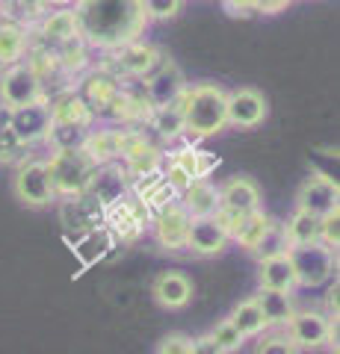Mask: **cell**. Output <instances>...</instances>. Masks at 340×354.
I'll return each mask as SVG.
<instances>
[{
	"label": "cell",
	"mask_w": 340,
	"mask_h": 354,
	"mask_svg": "<svg viewBox=\"0 0 340 354\" xmlns=\"http://www.w3.org/2000/svg\"><path fill=\"white\" fill-rule=\"evenodd\" d=\"M127 171L122 162H109V165H98L92 180H89V189H86V195H92L98 204H101L104 209L109 204L122 201L125 198V189H127Z\"/></svg>",
	"instance_id": "obj_22"
},
{
	"label": "cell",
	"mask_w": 340,
	"mask_h": 354,
	"mask_svg": "<svg viewBox=\"0 0 340 354\" xmlns=\"http://www.w3.org/2000/svg\"><path fill=\"white\" fill-rule=\"evenodd\" d=\"M325 316L337 319V283L328 290V298H325Z\"/></svg>",
	"instance_id": "obj_46"
},
{
	"label": "cell",
	"mask_w": 340,
	"mask_h": 354,
	"mask_svg": "<svg viewBox=\"0 0 340 354\" xmlns=\"http://www.w3.org/2000/svg\"><path fill=\"white\" fill-rule=\"evenodd\" d=\"M9 130L21 148H33L39 142L48 139L51 133V109H48V101L42 104H30V106H18V109H9V118H6Z\"/></svg>",
	"instance_id": "obj_10"
},
{
	"label": "cell",
	"mask_w": 340,
	"mask_h": 354,
	"mask_svg": "<svg viewBox=\"0 0 340 354\" xmlns=\"http://www.w3.org/2000/svg\"><path fill=\"white\" fill-rule=\"evenodd\" d=\"M48 162L51 171V183L57 198H74V195H86L89 189V180L95 174L92 160L86 157L80 148H69V151H53Z\"/></svg>",
	"instance_id": "obj_3"
},
{
	"label": "cell",
	"mask_w": 340,
	"mask_h": 354,
	"mask_svg": "<svg viewBox=\"0 0 340 354\" xmlns=\"http://www.w3.org/2000/svg\"><path fill=\"white\" fill-rule=\"evenodd\" d=\"M57 57H60L62 71L69 74L71 83L92 68V48H89V44H86L80 36H74V39H69L65 44H60V48H57Z\"/></svg>",
	"instance_id": "obj_27"
},
{
	"label": "cell",
	"mask_w": 340,
	"mask_h": 354,
	"mask_svg": "<svg viewBox=\"0 0 340 354\" xmlns=\"http://www.w3.org/2000/svg\"><path fill=\"white\" fill-rule=\"evenodd\" d=\"M328 354H340V351H337V346H332V351H328Z\"/></svg>",
	"instance_id": "obj_48"
},
{
	"label": "cell",
	"mask_w": 340,
	"mask_h": 354,
	"mask_svg": "<svg viewBox=\"0 0 340 354\" xmlns=\"http://www.w3.org/2000/svg\"><path fill=\"white\" fill-rule=\"evenodd\" d=\"M287 254L296 274V290H320L332 283L337 272V251L325 248L323 242H311V245L290 248Z\"/></svg>",
	"instance_id": "obj_4"
},
{
	"label": "cell",
	"mask_w": 340,
	"mask_h": 354,
	"mask_svg": "<svg viewBox=\"0 0 340 354\" xmlns=\"http://www.w3.org/2000/svg\"><path fill=\"white\" fill-rule=\"evenodd\" d=\"M74 36H78V24H74L71 9H51L36 27H30V44H42L51 50H57Z\"/></svg>",
	"instance_id": "obj_18"
},
{
	"label": "cell",
	"mask_w": 340,
	"mask_h": 354,
	"mask_svg": "<svg viewBox=\"0 0 340 354\" xmlns=\"http://www.w3.org/2000/svg\"><path fill=\"white\" fill-rule=\"evenodd\" d=\"M228 127L237 130H255L260 127L269 115V101L263 97V92L251 86H240L234 92H228Z\"/></svg>",
	"instance_id": "obj_12"
},
{
	"label": "cell",
	"mask_w": 340,
	"mask_h": 354,
	"mask_svg": "<svg viewBox=\"0 0 340 354\" xmlns=\"http://www.w3.org/2000/svg\"><path fill=\"white\" fill-rule=\"evenodd\" d=\"M231 239L222 227L213 221V216L207 218H190V230H186V251H193L195 257H219L225 254Z\"/></svg>",
	"instance_id": "obj_20"
},
{
	"label": "cell",
	"mask_w": 340,
	"mask_h": 354,
	"mask_svg": "<svg viewBox=\"0 0 340 354\" xmlns=\"http://www.w3.org/2000/svg\"><path fill=\"white\" fill-rule=\"evenodd\" d=\"M12 192L18 198V204H24L30 209L51 207L53 201H57V192H53V183H51L48 162L42 157L21 160L15 174H12Z\"/></svg>",
	"instance_id": "obj_6"
},
{
	"label": "cell",
	"mask_w": 340,
	"mask_h": 354,
	"mask_svg": "<svg viewBox=\"0 0 340 354\" xmlns=\"http://www.w3.org/2000/svg\"><path fill=\"white\" fill-rule=\"evenodd\" d=\"M125 139H127V127H101V130H89L83 139L80 151L92 160V165H109V162H122V151H125Z\"/></svg>",
	"instance_id": "obj_17"
},
{
	"label": "cell",
	"mask_w": 340,
	"mask_h": 354,
	"mask_svg": "<svg viewBox=\"0 0 340 354\" xmlns=\"http://www.w3.org/2000/svg\"><path fill=\"white\" fill-rule=\"evenodd\" d=\"M184 3H186V0H142L148 21H169V18H178L181 9H184Z\"/></svg>",
	"instance_id": "obj_37"
},
{
	"label": "cell",
	"mask_w": 340,
	"mask_h": 354,
	"mask_svg": "<svg viewBox=\"0 0 340 354\" xmlns=\"http://www.w3.org/2000/svg\"><path fill=\"white\" fill-rule=\"evenodd\" d=\"M0 71H3V65H0Z\"/></svg>",
	"instance_id": "obj_49"
},
{
	"label": "cell",
	"mask_w": 340,
	"mask_h": 354,
	"mask_svg": "<svg viewBox=\"0 0 340 354\" xmlns=\"http://www.w3.org/2000/svg\"><path fill=\"white\" fill-rule=\"evenodd\" d=\"M272 225V216L269 213H263V209H258V213H249L243 218V225L237 227V234L231 236V242H237L243 251L249 254H255V248L260 245V239L267 236V230Z\"/></svg>",
	"instance_id": "obj_32"
},
{
	"label": "cell",
	"mask_w": 340,
	"mask_h": 354,
	"mask_svg": "<svg viewBox=\"0 0 340 354\" xmlns=\"http://www.w3.org/2000/svg\"><path fill=\"white\" fill-rule=\"evenodd\" d=\"M260 307L263 319H267L269 328H284L287 325V319L296 313V304H293V292H276V290H260L251 295Z\"/></svg>",
	"instance_id": "obj_25"
},
{
	"label": "cell",
	"mask_w": 340,
	"mask_h": 354,
	"mask_svg": "<svg viewBox=\"0 0 340 354\" xmlns=\"http://www.w3.org/2000/svg\"><path fill=\"white\" fill-rule=\"evenodd\" d=\"M293 3V0H258V6H255V12H260V15H278V12H284Z\"/></svg>",
	"instance_id": "obj_45"
},
{
	"label": "cell",
	"mask_w": 340,
	"mask_h": 354,
	"mask_svg": "<svg viewBox=\"0 0 340 354\" xmlns=\"http://www.w3.org/2000/svg\"><path fill=\"white\" fill-rule=\"evenodd\" d=\"M337 198H340V189L334 177H328L325 171H311L302 180L299 189H296V209L320 218L337 209Z\"/></svg>",
	"instance_id": "obj_11"
},
{
	"label": "cell",
	"mask_w": 340,
	"mask_h": 354,
	"mask_svg": "<svg viewBox=\"0 0 340 354\" xmlns=\"http://www.w3.org/2000/svg\"><path fill=\"white\" fill-rule=\"evenodd\" d=\"M0 24H3V18H0Z\"/></svg>",
	"instance_id": "obj_50"
},
{
	"label": "cell",
	"mask_w": 340,
	"mask_h": 354,
	"mask_svg": "<svg viewBox=\"0 0 340 354\" xmlns=\"http://www.w3.org/2000/svg\"><path fill=\"white\" fill-rule=\"evenodd\" d=\"M222 6H225L228 15L240 18V15H251V12H255L258 0H222Z\"/></svg>",
	"instance_id": "obj_44"
},
{
	"label": "cell",
	"mask_w": 340,
	"mask_h": 354,
	"mask_svg": "<svg viewBox=\"0 0 340 354\" xmlns=\"http://www.w3.org/2000/svg\"><path fill=\"white\" fill-rule=\"evenodd\" d=\"M178 106L184 115L186 139H211L228 127V92L219 83L202 80L195 86H186L178 97Z\"/></svg>",
	"instance_id": "obj_2"
},
{
	"label": "cell",
	"mask_w": 340,
	"mask_h": 354,
	"mask_svg": "<svg viewBox=\"0 0 340 354\" xmlns=\"http://www.w3.org/2000/svg\"><path fill=\"white\" fill-rule=\"evenodd\" d=\"M211 337H213V342H216V346L219 348H222L225 354H231V351H240V348H243V337H240V330L231 325V319H219V322L213 325V330H211Z\"/></svg>",
	"instance_id": "obj_36"
},
{
	"label": "cell",
	"mask_w": 340,
	"mask_h": 354,
	"mask_svg": "<svg viewBox=\"0 0 340 354\" xmlns=\"http://www.w3.org/2000/svg\"><path fill=\"white\" fill-rule=\"evenodd\" d=\"M78 36L92 50L113 53L130 41H139L148 30L142 0H78L71 6Z\"/></svg>",
	"instance_id": "obj_1"
},
{
	"label": "cell",
	"mask_w": 340,
	"mask_h": 354,
	"mask_svg": "<svg viewBox=\"0 0 340 354\" xmlns=\"http://www.w3.org/2000/svg\"><path fill=\"white\" fill-rule=\"evenodd\" d=\"M160 177H163V183H166L175 195H181V192L186 189V186L193 183V177L186 174L184 169H178V165H175V162H169V160H166V171H163Z\"/></svg>",
	"instance_id": "obj_41"
},
{
	"label": "cell",
	"mask_w": 340,
	"mask_h": 354,
	"mask_svg": "<svg viewBox=\"0 0 340 354\" xmlns=\"http://www.w3.org/2000/svg\"><path fill=\"white\" fill-rule=\"evenodd\" d=\"M190 339L193 337H186V334H169V337H163L160 346H157V354H190Z\"/></svg>",
	"instance_id": "obj_42"
},
{
	"label": "cell",
	"mask_w": 340,
	"mask_h": 354,
	"mask_svg": "<svg viewBox=\"0 0 340 354\" xmlns=\"http://www.w3.org/2000/svg\"><path fill=\"white\" fill-rule=\"evenodd\" d=\"M80 80V88L78 95L83 97V104L92 109L95 121L107 115V109L113 106V101L118 97V92H122V80H118L116 74H109L104 65H98V68H89L83 77H78Z\"/></svg>",
	"instance_id": "obj_13"
},
{
	"label": "cell",
	"mask_w": 340,
	"mask_h": 354,
	"mask_svg": "<svg viewBox=\"0 0 340 354\" xmlns=\"http://www.w3.org/2000/svg\"><path fill=\"white\" fill-rule=\"evenodd\" d=\"M74 3H78V0H42V6H45L48 12L51 9H71Z\"/></svg>",
	"instance_id": "obj_47"
},
{
	"label": "cell",
	"mask_w": 340,
	"mask_h": 354,
	"mask_svg": "<svg viewBox=\"0 0 340 354\" xmlns=\"http://www.w3.org/2000/svg\"><path fill=\"white\" fill-rule=\"evenodd\" d=\"M86 133H89V130H83V127L51 124V133H48V139H45V142H48L53 151H69V148H80V145H83Z\"/></svg>",
	"instance_id": "obj_34"
},
{
	"label": "cell",
	"mask_w": 340,
	"mask_h": 354,
	"mask_svg": "<svg viewBox=\"0 0 340 354\" xmlns=\"http://www.w3.org/2000/svg\"><path fill=\"white\" fill-rule=\"evenodd\" d=\"M320 242L325 248L337 251V245H340V207L320 216Z\"/></svg>",
	"instance_id": "obj_39"
},
{
	"label": "cell",
	"mask_w": 340,
	"mask_h": 354,
	"mask_svg": "<svg viewBox=\"0 0 340 354\" xmlns=\"http://www.w3.org/2000/svg\"><path fill=\"white\" fill-rule=\"evenodd\" d=\"M178 204L186 209L190 218H207V216H213L219 207V186H213L207 177L204 180H193L178 195Z\"/></svg>",
	"instance_id": "obj_24"
},
{
	"label": "cell",
	"mask_w": 340,
	"mask_h": 354,
	"mask_svg": "<svg viewBox=\"0 0 340 354\" xmlns=\"http://www.w3.org/2000/svg\"><path fill=\"white\" fill-rule=\"evenodd\" d=\"M281 227H284V239H287V251L320 242V218L302 213V209H293V216L281 221Z\"/></svg>",
	"instance_id": "obj_29"
},
{
	"label": "cell",
	"mask_w": 340,
	"mask_h": 354,
	"mask_svg": "<svg viewBox=\"0 0 340 354\" xmlns=\"http://www.w3.org/2000/svg\"><path fill=\"white\" fill-rule=\"evenodd\" d=\"M193 292H195V286L190 281V274L178 269L160 272L154 283H151V295H154V301L163 310H184L193 301Z\"/></svg>",
	"instance_id": "obj_21"
},
{
	"label": "cell",
	"mask_w": 340,
	"mask_h": 354,
	"mask_svg": "<svg viewBox=\"0 0 340 354\" xmlns=\"http://www.w3.org/2000/svg\"><path fill=\"white\" fill-rule=\"evenodd\" d=\"M145 124L154 130L163 142H175V139L184 136V115H181V106H178V104L154 109V113L148 115Z\"/></svg>",
	"instance_id": "obj_33"
},
{
	"label": "cell",
	"mask_w": 340,
	"mask_h": 354,
	"mask_svg": "<svg viewBox=\"0 0 340 354\" xmlns=\"http://www.w3.org/2000/svg\"><path fill=\"white\" fill-rule=\"evenodd\" d=\"M258 286L260 290H276V292H296V274H293V263L287 251L258 260Z\"/></svg>",
	"instance_id": "obj_23"
},
{
	"label": "cell",
	"mask_w": 340,
	"mask_h": 354,
	"mask_svg": "<svg viewBox=\"0 0 340 354\" xmlns=\"http://www.w3.org/2000/svg\"><path fill=\"white\" fill-rule=\"evenodd\" d=\"M287 251V239H284V227L278 218H272V225L267 230V236L260 239V245L255 248V257L263 260V257H276V254H284Z\"/></svg>",
	"instance_id": "obj_35"
},
{
	"label": "cell",
	"mask_w": 340,
	"mask_h": 354,
	"mask_svg": "<svg viewBox=\"0 0 340 354\" xmlns=\"http://www.w3.org/2000/svg\"><path fill=\"white\" fill-rule=\"evenodd\" d=\"M163 59H166V53H163L157 44H148L139 39V41H130L125 48L109 53L104 68L109 74H116L118 80H145Z\"/></svg>",
	"instance_id": "obj_7"
},
{
	"label": "cell",
	"mask_w": 340,
	"mask_h": 354,
	"mask_svg": "<svg viewBox=\"0 0 340 354\" xmlns=\"http://www.w3.org/2000/svg\"><path fill=\"white\" fill-rule=\"evenodd\" d=\"M27 50H30V30L3 21L0 24V65L6 68V65L24 62Z\"/></svg>",
	"instance_id": "obj_26"
},
{
	"label": "cell",
	"mask_w": 340,
	"mask_h": 354,
	"mask_svg": "<svg viewBox=\"0 0 340 354\" xmlns=\"http://www.w3.org/2000/svg\"><path fill=\"white\" fill-rule=\"evenodd\" d=\"M284 334L290 337L296 348L320 351L337 346V319L325 316L323 310H296L284 325Z\"/></svg>",
	"instance_id": "obj_5"
},
{
	"label": "cell",
	"mask_w": 340,
	"mask_h": 354,
	"mask_svg": "<svg viewBox=\"0 0 340 354\" xmlns=\"http://www.w3.org/2000/svg\"><path fill=\"white\" fill-rule=\"evenodd\" d=\"M190 354H225V351L216 346L211 334H204V337L190 339Z\"/></svg>",
	"instance_id": "obj_43"
},
{
	"label": "cell",
	"mask_w": 340,
	"mask_h": 354,
	"mask_svg": "<svg viewBox=\"0 0 340 354\" xmlns=\"http://www.w3.org/2000/svg\"><path fill=\"white\" fill-rule=\"evenodd\" d=\"M60 221L65 225V230H74V234H86V230L101 227L104 221V207L95 201L92 195H74V198H62L60 204Z\"/></svg>",
	"instance_id": "obj_19"
},
{
	"label": "cell",
	"mask_w": 340,
	"mask_h": 354,
	"mask_svg": "<svg viewBox=\"0 0 340 354\" xmlns=\"http://www.w3.org/2000/svg\"><path fill=\"white\" fill-rule=\"evenodd\" d=\"M228 319H231V325L240 330V337L243 339H258L263 330H269L267 319H263L255 298H243L240 304H234V310H231V316Z\"/></svg>",
	"instance_id": "obj_30"
},
{
	"label": "cell",
	"mask_w": 340,
	"mask_h": 354,
	"mask_svg": "<svg viewBox=\"0 0 340 354\" xmlns=\"http://www.w3.org/2000/svg\"><path fill=\"white\" fill-rule=\"evenodd\" d=\"M163 160H169V162L178 165V169H184L186 174L193 177V180H204V177L211 174V169H216V165H219L216 157H211L207 151H199V148H193V145L163 153Z\"/></svg>",
	"instance_id": "obj_28"
},
{
	"label": "cell",
	"mask_w": 340,
	"mask_h": 354,
	"mask_svg": "<svg viewBox=\"0 0 340 354\" xmlns=\"http://www.w3.org/2000/svg\"><path fill=\"white\" fill-rule=\"evenodd\" d=\"M6 109V106H3ZM27 148H21L15 136H12V130H9V124L3 121V113H0V165L3 162H15L21 160V153H24Z\"/></svg>",
	"instance_id": "obj_40"
},
{
	"label": "cell",
	"mask_w": 340,
	"mask_h": 354,
	"mask_svg": "<svg viewBox=\"0 0 340 354\" xmlns=\"http://www.w3.org/2000/svg\"><path fill=\"white\" fill-rule=\"evenodd\" d=\"M219 207L231 209V213H240V216L258 213V209H263L260 186L246 174L228 177V180L219 186Z\"/></svg>",
	"instance_id": "obj_15"
},
{
	"label": "cell",
	"mask_w": 340,
	"mask_h": 354,
	"mask_svg": "<svg viewBox=\"0 0 340 354\" xmlns=\"http://www.w3.org/2000/svg\"><path fill=\"white\" fill-rule=\"evenodd\" d=\"M186 230H190V216H186V209L178 201L160 207L154 221H151L154 242L163 251H172V254L186 251Z\"/></svg>",
	"instance_id": "obj_14"
},
{
	"label": "cell",
	"mask_w": 340,
	"mask_h": 354,
	"mask_svg": "<svg viewBox=\"0 0 340 354\" xmlns=\"http://www.w3.org/2000/svg\"><path fill=\"white\" fill-rule=\"evenodd\" d=\"M139 83H142V95L148 97L151 109H163V106L178 104V97L184 95V88L190 86V83H186V77H184V71H181V65L175 59H169V57Z\"/></svg>",
	"instance_id": "obj_9"
},
{
	"label": "cell",
	"mask_w": 340,
	"mask_h": 354,
	"mask_svg": "<svg viewBox=\"0 0 340 354\" xmlns=\"http://www.w3.org/2000/svg\"><path fill=\"white\" fill-rule=\"evenodd\" d=\"M48 109H51V121L53 124H65V127H83L92 130L95 127V115L92 109L83 104V97L78 95V88L69 86L62 92L48 97Z\"/></svg>",
	"instance_id": "obj_16"
},
{
	"label": "cell",
	"mask_w": 340,
	"mask_h": 354,
	"mask_svg": "<svg viewBox=\"0 0 340 354\" xmlns=\"http://www.w3.org/2000/svg\"><path fill=\"white\" fill-rule=\"evenodd\" d=\"M42 101H48L45 86L39 83V77L30 71L27 62L6 65V68L0 71V106L18 109V106H30V104H42Z\"/></svg>",
	"instance_id": "obj_8"
},
{
	"label": "cell",
	"mask_w": 340,
	"mask_h": 354,
	"mask_svg": "<svg viewBox=\"0 0 340 354\" xmlns=\"http://www.w3.org/2000/svg\"><path fill=\"white\" fill-rule=\"evenodd\" d=\"M255 354H299V348L293 346L287 334H267V337L260 334Z\"/></svg>",
	"instance_id": "obj_38"
},
{
	"label": "cell",
	"mask_w": 340,
	"mask_h": 354,
	"mask_svg": "<svg viewBox=\"0 0 340 354\" xmlns=\"http://www.w3.org/2000/svg\"><path fill=\"white\" fill-rule=\"evenodd\" d=\"M48 9L42 6V0H0V18L9 24H21V27H36L45 18Z\"/></svg>",
	"instance_id": "obj_31"
}]
</instances>
